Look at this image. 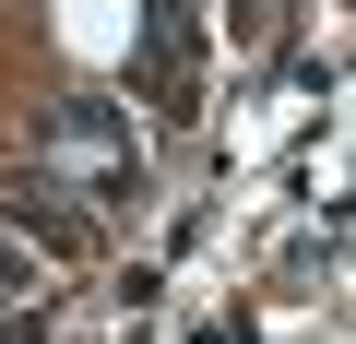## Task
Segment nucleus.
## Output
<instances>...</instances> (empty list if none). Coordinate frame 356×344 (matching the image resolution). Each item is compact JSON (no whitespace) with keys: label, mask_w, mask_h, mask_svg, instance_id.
Here are the masks:
<instances>
[{"label":"nucleus","mask_w":356,"mask_h":344,"mask_svg":"<svg viewBox=\"0 0 356 344\" xmlns=\"http://www.w3.org/2000/svg\"><path fill=\"white\" fill-rule=\"evenodd\" d=\"M191 48H202V0H154V48H143L154 107H191Z\"/></svg>","instance_id":"obj_1"},{"label":"nucleus","mask_w":356,"mask_h":344,"mask_svg":"<svg viewBox=\"0 0 356 344\" xmlns=\"http://www.w3.org/2000/svg\"><path fill=\"white\" fill-rule=\"evenodd\" d=\"M0 214H13V226H36V238H48V249H95V226H83V214H72V202H60V190H48V179H36V190H24V179H13V190H0Z\"/></svg>","instance_id":"obj_2"},{"label":"nucleus","mask_w":356,"mask_h":344,"mask_svg":"<svg viewBox=\"0 0 356 344\" xmlns=\"http://www.w3.org/2000/svg\"><path fill=\"white\" fill-rule=\"evenodd\" d=\"M72 154H131V107H107V95H60V119H48Z\"/></svg>","instance_id":"obj_3"}]
</instances>
